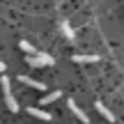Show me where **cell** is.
Returning <instances> with one entry per match:
<instances>
[{
	"mask_svg": "<svg viewBox=\"0 0 124 124\" xmlns=\"http://www.w3.org/2000/svg\"><path fill=\"white\" fill-rule=\"evenodd\" d=\"M0 87H2V92H5L7 108H9L12 113H18V103H16V99H14V94H12V87H9V78H7V76H2V80H0Z\"/></svg>",
	"mask_w": 124,
	"mask_h": 124,
	"instance_id": "cell-1",
	"label": "cell"
},
{
	"mask_svg": "<svg viewBox=\"0 0 124 124\" xmlns=\"http://www.w3.org/2000/svg\"><path fill=\"white\" fill-rule=\"evenodd\" d=\"M67 106H69V110L74 113V115L78 117L80 122H85V124H90V117H87V113H83V110H80V106H76V101H74V99H69V103H67Z\"/></svg>",
	"mask_w": 124,
	"mask_h": 124,
	"instance_id": "cell-2",
	"label": "cell"
},
{
	"mask_svg": "<svg viewBox=\"0 0 124 124\" xmlns=\"http://www.w3.org/2000/svg\"><path fill=\"white\" fill-rule=\"evenodd\" d=\"M18 80H21L23 85H28V87H32V90H46V85L41 83V80H35V78H30V76H18Z\"/></svg>",
	"mask_w": 124,
	"mask_h": 124,
	"instance_id": "cell-3",
	"label": "cell"
},
{
	"mask_svg": "<svg viewBox=\"0 0 124 124\" xmlns=\"http://www.w3.org/2000/svg\"><path fill=\"white\" fill-rule=\"evenodd\" d=\"M28 115L37 117V120H41V122H51V113L41 110V108H35V106H30V108H28Z\"/></svg>",
	"mask_w": 124,
	"mask_h": 124,
	"instance_id": "cell-4",
	"label": "cell"
},
{
	"mask_svg": "<svg viewBox=\"0 0 124 124\" xmlns=\"http://www.w3.org/2000/svg\"><path fill=\"white\" fill-rule=\"evenodd\" d=\"M94 106H97V110H99V113H101V115H103V117H106V120H108V122H115V115H113V113H110V110H108V108H106V106H103V103H101V101H97V103H94Z\"/></svg>",
	"mask_w": 124,
	"mask_h": 124,
	"instance_id": "cell-5",
	"label": "cell"
},
{
	"mask_svg": "<svg viewBox=\"0 0 124 124\" xmlns=\"http://www.w3.org/2000/svg\"><path fill=\"white\" fill-rule=\"evenodd\" d=\"M25 62H28V67H35V69H39V67H46V64H44V60L37 58V55H28Z\"/></svg>",
	"mask_w": 124,
	"mask_h": 124,
	"instance_id": "cell-6",
	"label": "cell"
},
{
	"mask_svg": "<svg viewBox=\"0 0 124 124\" xmlns=\"http://www.w3.org/2000/svg\"><path fill=\"white\" fill-rule=\"evenodd\" d=\"M74 62L85 64V62H99V55H74Z\"/></svg>",
	"mask_w": 124,
	"mask_h": 124,
	"instance_id": "cell-7",
	"label": "cell"
},
{
	"mask_svg": "<svg viewBox=\"0 0 124 124\" xmlns=\"http://www.w3.org/2000/svg\"><path fill=\"white\" fill-rule=\"evenodd\" d=\"M55 99H60V90H53L51 94H46V97L39 101V106H48V103H51V101H55Z\"/></svg>",
	"mask_w": 124,
	"mask_h": 124,
	"instance_id": "cell-8",
	"label": "cell"
},
{
	"mask_svg": "<svg viewBox=\"0 0 124 124\" xmlns=\"http://www.w3.org/2000/svg\"><path fill=\"white\" fill-rule=\"evenodd\" d=\"M35 55H37V58H41V60H44V64H46V67H53V64H55V60L51 58L48 53H44V51H37Z\"/></svg>",
	"mask_w": 124,
	"mask_h": 124,
	"instance_id": "cell-9",
	"label": "cell"
},
{
	"mask_svg": "<svg viewBox=\"0 0 124 124\" xmlns=\"http://www.w3.org/2000/svg\"><path fill=\"white\" fill-rule=\"evenodd\" d=\"M18 46H21V51H25L28 55H35V53H37V48H35V46L30 44V41H25V39H23V41H21Z\"/></svg>",
	"mask_w": 124,
	"mask_h": 124,
	"instance_id": "cell-10",
	"label": "cell"
},
{
	"mask_svg": "<svg viewBox=\"0 0 124 124\" xmlns=\"http://www.w3.org/2000/svg\"><path fill=\"white\" fill-rule=\"evenodd\" d=\"M62 30H64V37H67V39H74V37H76V32L71 30L69 23H62Z\"/></svg>",
	"mask_w": 124,
	"mask_h": 124,
	"instance_id": "cell-11",
	"label": "cell"
},
{
	"mask_svg": "<svg viewBox=\"0 0 124 124\" xmlns=\"http://www.w3.org/2000/svg\"><path fill=\"white\" fill-rule=\"evenodd\" d=\"M5 69H7V67H5V62H0V76L5 74Z\"/></svg>",
	"mask_w": 124,
	"mask_h": 124,
	"instance_id": "cell-12",
	"label": "cell"
}]
</instances>
